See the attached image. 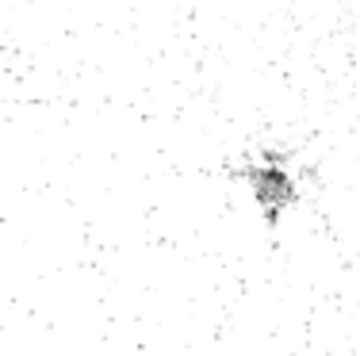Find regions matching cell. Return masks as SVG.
Wrapping results in <instances>:
<instances>
[{
  "label": "cell",
  "mask_w": 360,
  "mask_h": 356,
  "mask_svg": "<svg viewBox=\"0 0 360 356\" xmlns=\"http://www.w3.org/2000/svg\"><path fill=\"white\" fill-rule=\"evenodd\" d=\"M242 180L253 188V199H257V207L264 211L269 226H276V218L284 215V207H291V203L299 199V184H295V173H291L288 157L272 154V150H264L261 161L242 165Z\"/></svg>",
  "instance_id": "6da1fadb"
}]
</instances>
